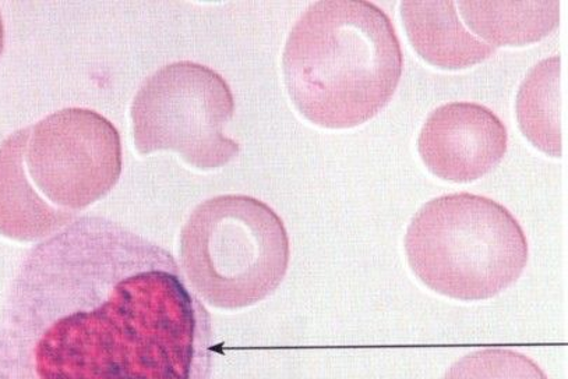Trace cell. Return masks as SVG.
<instances>
[{
    "label": "cell",
    "mask_w": 568,
    "mask_h": 379,
    "mask_svg": "<svg viewBox=\"0 0 568 379\" xmlns=\"http://www.w3.org/2000/svg\"><path fill=\"white\" fill-rule=\"evenodd\" d=\"M215 349L172 254L100 216L32 248L0 314V379H210Z\"/></svg>",
    "instance_id": "obj_1"
},
{
    "label": "cell",
    "mask_w": 568,
    "mask_h": 379,
    "mask_svg": "<svg viewBox=\"0 0 568 379\" xmlns=\"http://www.w3.org/2000/svg\"><path fill=\"white\" fill-rule=\"evenodd\" d=\"M121 173V137L100 113L68 107L18 130L0 144V235H57L106 196Z\"/></svg>",
    "instance_id": "obj_2"
},
{
    "label": "cell",
    "mask_w": 568,
    "mask_h": 379,
    "mask_svg": "<svg viewBox=\"0 0 568 379\" xmlns=\"http://www.w3.org/2000/svg\"><path fill=\"white\" fill-rule=\"evenodd\" d=\"M404 66L388 16L371 2L311 4L285 43L286 90L303 116L326 129H351L392 101Z\"/></svg>",
    "instance_id": "obj_3"
},
{
    "label": "cell",
    "mask_w": 568,
    "mask_h": 379,
    "mask_svg": "<svg viewBox=\"0 0 568 379\" xmlns=\"http://www.w3.org/2000/svg\"><path fill=\"white\" fill-rule=\"evenodd\" d=\"M414 274L452 299H491L526 269L528 243L510 211L488 197L459 193L426 203L405 236Z\"/></svg>",
    "instance_id": "obj_4"
},
{
    "label": "cell",
    "mask_w": 568,
    "mask_h": 379,
    "mask_svg": "<svg viewBox=\"0 0 568 379\" xmlns=\"http://www.w3.org/2000/svg\"><path fill=\"white\" fill-rule=\"evenodd\" d=\"M290 258L284 222L267 204L242 194L197 205L181 233L189 285L224 310L251 307L274 294Z\"/></svg>",
    "instance_id": "obj_5"
},
{
    "label": "cell",
    "mask_w": 568,
    "mask_h": 379,
    "mask_svg": "<svg viewBox=\"0 0 568 379\" xmlns=\"http://www.w3.org/2000/svg\"><path fill=\"white\" fill-rule=\"evenodd\" d=\"M234 113V95L224 78L187 61L150 75L130 107L139 154L175 151L203 171L224 166L240 154V144L224 134Z\"/></svg>",
    "instance_id": "obj_6"
},
{
    "label": "cell",
    "mask_w": 568,
    "mask_h": 379,
    "mask_svg": "<svg viewBox=\"0 0 568 379\" xmlns=\"http://www.w3.org/2000/svg\"><path fill=\"white\" fill-rule=\"evenodd\" d=\"M505 124L488 107L452 102L426 119L418 139L422 161L443 181L468 183L488 175L507 153Z\"/></svg>",
    "instance_id": "obj_7"
},
{
    "label": "cell",
    "mask_w": 568,
    "mask_h": 379,
    "mask_svg": "<svg viewBox=\"0 0 568 379\" xmlns=\"http://www.w3.org/2000/svg\"><path fill=\"white\" fill-rule=\"evenodd\" d=\"M402 14L409 42L433 66L467 69L495 53L496 48L465 29L454 2H404Z\"/></svg>",
    "instance_id": "obj_8"
},
{
    "label": "cell",
    "mask_w": 568,
    "mask_h": 379,
    "mask_svg": "<svg viewBox=\"0 0 568 379\" xmlns=\"http://www.w3.org/2000/svg\"><path fill=\"white\" fill-rule=\"evenodd\" d=\"M463 19L490 47L542 40L559 24V2H459Z\"/></svg>",
    "instance_id": "obj_9"
},
{
    "label": "cell",
    "mask_w": 568,
    "mask_h": 379,
    "mask_svg": "<svg viewBox=\"0 0 568 379\" xmlns=\"http://www.w3.org/2000/svg\"><path fill=\"white\" fill-rule=\"evenodd\" d=\"M519 129L535 147L559 158L560 57L539 62L519 86L517 95Z\"/></svg>",
    "instance_id": "obj_10"
},
{
    "label": "cell",
    "mask_w": 568,
    "mask_h": 379,
    "mask_svg": "<svg viewBox=\"0 0 568 379\" xmlns=\"http://www.w3.org/2000/svg\"><path fill=\"white\" fill-rule=\"evenodd\" d=\"M443 379H548L528 356L510 349H484L458 360Z\"/></svg>",
    "instance_id": "obj_11"
},
{
    "label": "cell",
    "mask_w": 568,
    "mask_h": 379,
    "mask_svg": "<svg viewBox=\"0 0 568 379\" xmlns=\"http://www.w3.org/2000/svg\"><path fill=\"white\" fill-rule=\"evenodd\" d=\"M3 45H4V30H3L2 18H0V57H2Z\"/></svg>",
    "instance_id": "obj_12"
}]
</instances>
